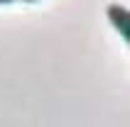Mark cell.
Listing matches in <instances>:
<instances>
[{
    "mask_svg": "<svg viewBox=\"0 0 130 127\" xmlns=\"http://www.w3.org/2000/svg\"><path fill=\"white\" fill-rule=\"evenodd\" d=\"M25 3H37V0H25Z\"/></svg>",
    "mask_w": 130,
    "mask_h": 127,
    "instance_id": "3957f363",
    "label": "cell"
},
{
    "mask_svg": "<svg viewBox=\"0 0 130 127\" xmlns=\"http://www.w3.org/2000/svg\"><path fill=\"white\" fill-rule=\"evenodd\" d=\"M10 3H15V0H0V5H10Z\"/></svg>",
    "mask_w": 130,
    "mask_h": 127,
    "instance_id": "7a4b0ae2",
    "label": "cell"
},
{
    "mask_svg": "<svg viewBox=\"0 0 130 127\" xmlns=\"http://www.w3.org/2000/svg\"><path fill=\"white\" fill-rule=\"evenodd\" d=\"M108 20L110 25L118 29V34L123 37V42L130 44V12H128V7L123 5H108Z\"/></svg>",
    "mask_w": 130,
    "mask_h": 127,
    "instance_id": "6da1fadb",
    "label": "cell"
}]
</instances>
